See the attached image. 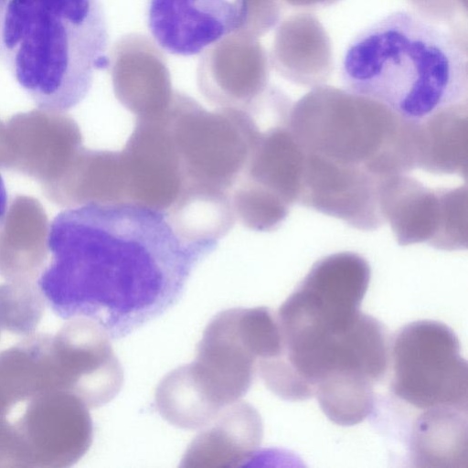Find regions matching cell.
<instances>
[{
    "instance_id": "obj_23",
    "label": "cell",
    "mask_w": 468,
    "mask_h": 468,
    "mask_svg": "<svg viewBox=\"0 0 468 468\" xmlns=\"http://www.w3.org/2000/svg\"><path fill=\"white\" fill-rule=\"evenodd\" d=\"M45 300L34 282L0 284V325L18 336L35 333L44 314Z\"/></svg>"
},
{
    "instance_id": "obj_8",
    "label": "cell",
    "mask_w": 468,
    "mask_h": 468,
    "mask_svg": "<svg viewBox=\"0 0 468 468\" xmlns=\"http://www.w3.org/2000/svg\"><path fill=\"white\" fill-rule=\"evenodd\" d=\"M391 356V390L398 398L422 410L467 413V362L446 324L422 320L405 325L393 341Z\"/></svg>"
},
{
    "instance_id": "obj_13",
    "label": "cell",
    "mask_w": 468,
    "mask_h": 468,
    "mask_svg": "<svg viewBox=\"0 0 468 468\" xmlns=\"http://www.w3.org/2000/svg\"><path fill=\"white\" fill-rule=\"evenodd\" d=\"M146 16L148 29L164 51L190 57L242 28L249 0H148Z\"/></svg>"
},
{
    "instance_id": "obj_4",
    "label": "cell",
    "mask_w": 468,
    "mask_h": 468,
    "mask_svg": "<svg viewBox=\"0 0 468 468\" xmlns=\"http://www.w3.org/2000/svg\"><path fill=\"white\" fill-rule=\"evenodd\" d=\"M282 352L279 323L269 308L222 311L207 325L195 359L160 381L154 394L156 410L177 428L203 429L241 400L260 361Z\"/></svg>"
},
{
    "instance_id": "obj_22",
    "label": "cell",
    "mask_w": 468,
    "mask_h": 468,
    "mask_svg": "<svg viewBox=\"0 0 468 468\" xmlns=\"http://www.w3.org/2000/svg\"><path fill=\"white\" fill-rule=\"evenodd\" d=\"M231 205L236 220L261 232L276 229L287 218L291 207L276 195L244 179L235 185Z\"/></svg>"
},
{
    "instance_id": "obj_9",
    "label": "cell",
    "mask_w": 468,
    "mask_h": 468,
    "mask_svg": "<svg viewBox=\"0 0 468 468\" xmlns=\"http://www.w3.org/2000/svg\"><path fill=\"white\" fill-rule=\"evenodd\" d=\"M5 424L15 467H69L92 442L89 408L65 390H47L16 404L5 415Z\"/></svg>"
},
{
    "instance_id": "obj_10",
    "label": "cell",
    "mask_w": 468,
    "mask_h": 468,
    "mask_svg": "<svg viewBox=\"0 0 468 468\" xmlns=\"http://www.w3.org/2000/svg\"><path fill=\"white\" fill-rule=\"evenodd\" d=\"M378 199L400 246L416 243L442 250L467 248L466 186L430 188L407 174L381 178Z\"/></svg>"
},
{
    "instance_id": "obj_25",
    "label": "cell",
    "mask_w": 468,
    "mask_h": 468,
    "mask_svg": "<svg viewBox=\"0 0 468 468\" xmlns=\"http://www.w3.org/2000/svg\"><path fill=\"white\" fill-rule=\"evenodd\" d=\"M8 0H0V40H1V31H2V25L5 16V7L7 5Z\"/></svg>"
},
{
    "instance_id": "obj_14",
    "label": "cell",
    "mask_w": 468,
    "mask_h": 468,
    "mask_svg": "<svg viewBox=\"0 0 468 468\" xmlns=\"http://www.w3.org/2000/svg\"><path fill=\"white\" fill-rule=\"evenodd\" d=\"M379 180L363 168L304 151L297 204L339 218L355 229L375 230L385 223L378 199Z\"/></svg>"
},
{
    "instance_id": "obj_24",
    "label": "cell",
    "mask_w": 468,
    "mask_h": 468,
    "mask_svg": "<svg viewBox=\"0 0 468 468\" xmlns=\"http://www.w3.org/2000/svg\"><path fill=\"white\" fill-rule=\"evenodd\" d=\"M8 210V198L5 185L2 176L0 175V233L5 223L6 213Z\"/></svg>"
},
{
    "instance_id": "obj_7",
    "label": "cell",
    "mask_w": 468,
    "mask_h": 468,
    "mask_svg": "<svg viewBox=\"0 0 468 468\" xmlns=\"http://www.w3.org/2000/svg\"><path fill=\"white\" fill-rule=\"evenodd\" d=\"M371 270L362 256L339 252L316 261L276 315L286 357L298 363L358 319Z\"/></svg>"
},
{
    "instance_id": "obj_19",
    "label": "cell",
    "mask_w": 468,
    "mask_h": 468,
    "mask_svg": "<svg viewBox=\"0 0 468 468\" xmlns=\"http://www.w3.org/2000/svg\"><path fill=\"white\" fill-rule=\"evenodd\" d=\"M468 144L467 103L442 107L415 120L417 168L466 178Z\"/></svg>"
},
{
    "instance_id": "obj_1",
    "label": "cell",
    "mask_w": 468,
    "mask_h": 468,
    "mask_svg": "<svg viewBox=\"0 0 468 468\" xmlns=\"http://www.w3.org/2000/svg\"><path fill=\"white\" fill-rule=\"evenodd\" d=\"M51 261L36 283L62 319H90L118 339L176 304L217 241H191L167 213L131 203L68 207L48 226Z\"/></svg>"
},
{
    "instance_id": "obj_16",
    "label": "cell",
    "mask_w": 468,
    "mask_h": 468,
    "mask_svg": "<svg viewBox=\"0 0 468 468\" xmlns=\"http://www.w3.org/2000/svg\"><path fill=\"white\" fill-rule=\"evenodd\" d=\"M203 429L189 444L181 466H239L256 453L263 435L261 415L243 400L224 409Z\"/></svg>"
},
{
    "instance_id": "obj_20",
    "label": "cell",
    "mask_w": 468,
    "mask_h": 468,
    "mask_svg": "<svg viewBox=\"0 0 468 468\" xmlns=\"http://www.w3.org/2000/svg\"><path fill=\"white\" fill-rule=\"evenodd\" d=\"M410 452L418 467H466L467 413L451 408L426 410L413 426Z\"/></svg>"
},
{
    "instance_id": "obj_2",
    "label": "cell",
    "mask_w": 468,
    "mask_h": 468,
    "mask_svg": "<svg viewBox=\"0 0 468 468\" xmlns=\"http://www.w3.org/2000/svg\"><path fill=\"white\" fill-rule=\"evenodd\" d=\"M340 74L346 91L410 120L467 99L466 48L449 31L406 10L361 30L344 52Z\"/></svg>"
},
{
    "instance_id": "obj_18",
    "label": "cell",
    "mask_w": 468,
    "mask_h": 468,
    "mask_svg": "<svg viewBox=\"0 0 468 468\" xmlns=\"http://www.w3.org/2000/svg\"><path fill=\"white\" fill-rule=\"evenodd\" d=\"M304 151L282 123L261 132L241 179L281 197L291 206L298 202Z\"/></svg>"
},
{
    "instance_id": "obj_12",
    "label": "cell",
    "mask_w": 468,
    "mask_h": 468,
    "mask_svg": "<svg viewBox=\"0 0 468 468\" xmlns=\"http://www.w3.org/2000/svg\"><path fill=\"white\" fill-rule=\"evenodd\" d=\"M164 112L136 118L120 152L127 203L168 213L183 194L184 178Z\"/></svg>"
},
{
    "instance_id": "obj_21",
    "label": "cell",
    "mask_w": 468,
    "mask_h": 468,
    "mask_svg": "<svg viewBox=\"0 0 468 468\" xmlns=\"http://www.w3.org/2000/svg\"><path fill=\"white\" fill-rule=\"evenodd\" d=\"M314 394L326 417L341 426L360 423L374 408L373 382L353 372L324 376L315 384Z\"/></svg>"
},
{
    "instance_id": "obj_11",
    "label": "cell",
    "mask_w": 468,
    "mask_h": 468,
    "mask_svg": "<svg viewBox=\"0 0 468 468\" xmlns=\"http://www.w3.org/2000/svg\"><path fill=\"white\" fill-rule=\"evenodd\" d=\"M76 122L63 112L39 109L16 114L4 123V169L42 183L59 181L82 150Z\"/></svg>"
},
{
    "instance_id": "obj_15",
    "label": "cell",
    "mask_w": 468,
    "mask_h": 468,
    "mask_svg": "<svg viewBox=\"0 0 468 468\" xmlns=\"http://www.w3.org/2000/svg\"><path fill=\"white\" fill-rule=\"evenodd\" d=\"M109 335L95 322L76 317L53 335L69 390L88 408L113 399L123 383V370Z\"/></svg>"
},
{
    "instance_id": "obj_17",
    "label": "cell",
    "mask_w": 468,
    "mask_h": 468,
    "mask_svg": "<svg viewBox=\"0 0 468 468\" xmlns=\"http://www.w3.org/2000/svg\"><path fill=\"white\" fill-rule=\"evenodd\" d=\"M10 208L0 233V275L7 282H36L48 252L47 216L30 197H17Z\"/></svg>"
},
{
    "instance_id": "obj_5",
    "label": "cell",
    "mask_w": 468,
    "mask_h": 468,
    "mask_svg": "<svg viewBox=\"0 0 468 468\" xmlns=\"http://www.w3.org/2000/svg\"><path fill=\"white\" fill-rule=\"evenodd\" d=\"M282 123L303 151L380 179L417 168L415 120L363 96L328 90L308 95Z\"/></svg>"
},
{
    "instance_id": "obj_3",
    "label": "cell",
    "mask_w": 468,
    "mask_h": 468,
    "mask_svg": "<svg viewBox=\"0 0 468 468\" xmlns=\"http://www.w3.org/2000/svg\"><path fill=\"white\" fill-rule=\"evenodd\" d=\"M101 0H8L0 52L38 109L63 112L89 93L110 67Z\"/></svg>"
},
{
    "instance_id": "obj_6",
    "label": "cell",
    "mask_w": 468,
    "mask_h": 468,
    "mask_svg": "<svg viewBox=\"0 0 468 468\" xmlns=\"http://www.w3.org/2000/svg\"><path fill=\"white\" fill-rule=\"evenodd\" d=\"M164 115L184 178L179 201L231 197L261 133L252 114L233 108L207 111L177 95Z\"/></svg>"
},
{
    "instance_id": "obj_26",
    "label": "cell",
    "mask_w": 468,
    "mask_h": 468,
    "mask_svg": "<svg viewBox=\"0 0 468 468\" xmlns=\"http://www.w3.org/2000/svg\"><path fill=\"white\" fill-rule=\"evenodd\" d=\"M2 333H3V329H2V328H1V326H0V338H1V335H2Z\"/></svg>"
}]
</instances>
